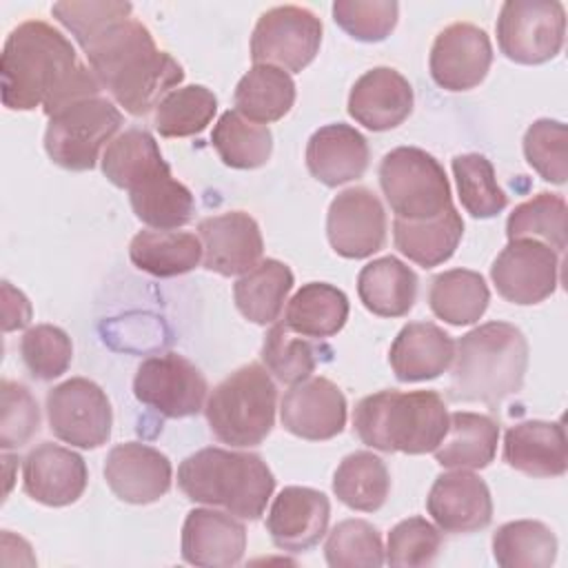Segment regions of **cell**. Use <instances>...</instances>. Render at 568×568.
Listing matches in <instances>:
<instances>
[{
	"label": "cell",
	"instance_id": "6da1fadb",
	"mask_svg": "<svg viewBox=\"0 0 568 568\" xmlns=\"http://www.w3.org/2000/svg\"><path fill=\"white\" fill-rule=\"evenodd\" d=\"M102 91L71 40L49 22L27 20L7 36L0 55V95L7 109L42 106L51 118L62 106Z\"/></svg>",
	"mask_w": 568,
	"mask_h": 568
},
{
	"label": "cell",
	"instance_id": "7a4b0ae2",
	"mask_svg": "<svg viewBox=\"0 0 568 568\" xmlns=\"http://www.w3.org/2000/svg\"><path fill=\"white\" fill-rule=\"evenodd\" d=\"M80 47L102 89L131 115L149 113L184 80L182 64L135 18L106 24Z\"/></svg>",
	"mask_w": 568,
	"mask_h": 568
},
{
	"label": "cell",
	"instance_id": "3957f363",
	"mask_svg": "<svg viewBox=\"0 0 568 568\" xmlns=\"http://www.w3.org/2000/svg\"><path fill=\"white\" fill-rule=\"evenodd\" d=\"M526 368L528 342L515 324H479L455 342L448 397L499 408L506 397L521 390Z\"/></svg>",
	"mask_w": 568,
	"mask_h": 568
},
{
	"label": "cell",
	"instance_id": "277c9868",
	"mask_svg": "<svg viewBox=\"0 0 568 568\" xmlns=\"http://www.w3.org/2000/svg\"><path fill=\"white\" fill-rule=\"evenodd\" d=\"M178 486L195 504L255 521L266 510L275 477L257 453L206 446L180 464Z\"/></svg>",
	"mask_w": 568,
	"mask_h": 568
},
{
	"label": "cell",
	"instance_id": "5b68a950",
	"mask_svg": "<svg viewBox=\"0 0 568 568\" xmlns=\"http://www.w3.org/2000/svg\"><path fill=\"white\" fill-rule=\"evenodd\" d=\"M448 408L435 390H377L357 402L353 430L382 453H433L448 430Z\"/></svg>",
	"mask_w": 568,
	"mask_h": 568
},
{
	"label": "cell",
	"instance_id": "8992f818",
	"mask_svg": "<svg viewBox=\"0 0 568 568\" xmlns=\"http://www.w3.org/2000/svg\"><path fill=\"white\" fill-rule=\"evenodd\" d=\"M277 386L271 373L251 362L226 375L206 397L204 415L213 437L235 448L262 444L275 426Z\"/></svg>",
	"mask_w": 568,
	"mask_h": 568
},
{
	"label": "cell",
	"instance_id": "52a82bcc",
	"mask_svg": "<svg viewBox=\"0 0 568 568\" xmlns=\"http://www.w3.org/2000/svg\"><path fill=\"white\" fill-rule=\"evenodd\" d=\"M382 193L399 220H430L453 206L444 166L424 149L397 146L379 162Z\"/></svg>",
	"mask_w": 568,
	"mask_h": 568
},
{
	"label": "cell",
	"instance_id": "ba28073f",
	"mask_svg": "<svg viewBox=\"0 0 568 568\" xmlns=\"http://www.w3.org/2000/svg\"><path fill=\"white\" fill-rule=\"evenodd\" d=\"M122 113L106 95H91L62 106L44 131L47 155L67 171H91L104 144L122 126Z\"/></svg>",
	"mask_w": 568,
	"mask_h": 568
},
{
	"label": "cell",
	"instance_id": "9c48e42d",
	"mask_svg": "<svg viewBox=\"0 0 568 568\" xmlns=\"http://www.w3.org/2000/svg\"><path fill=\"white\" fill-rule=\"evenodd\" d=\"M495 31L508 60L541 64L564 47L566 9L557 0H508L501 4Z\"/></svg>",
	"mask_w": 568,
	"mask_h": 568
},
{
	"label": "cell",
	"instance_id": "30bf717a",
	"mask_svg": "<svg viewBox=\"0 0 568 568\" xmlns=\"http://www.w3.org/2000/svg\"><path fill=\"white\" fill-rule=\"evenodd\" d=\"M322 44V20L306 7L280 4L264 11L251 36V60L284 71L308 67Z\"/></svg>",
	"mask_w": 568,
	"mask_h": 568
},
{
	"label": "cell",
	"instance_id": "8fae6325",
	"mask_svg": "<svg viewBox=\"0 0 568 568\" xmlns=\"http://www.w3.org/2000/svg\"><path fill=\"white\" fill-rule=\"evenodd\" d=\"M133 395L162 417L182 419L197 415L209 395L202 371L180 353L146 357L133 377Z\"/></svg>",
	"mask_w": 568,
	"mask_h": 568
},
{
	"label": "cell",
	"instance_id": "7c38bea8",
	"mask_svg": "<svg viewBox=\"0 0 568 568\" xmlns=\"http://www.w3.org/2000/svg\"><path fill=\"white\" fill-rule=\"evenodd\" d=\"M47 419L60 442L98 448L111 437L113 408L95 382L71 377L47 393Z\"/></svg>",
	"mask_w": 568,
	"mask_h": 568
},
{
	"label": "cell",
	"instance_id": "4fadbf2b",
	"mask_svg": "<svg viewBox=\"0 0 568 568\" xmlns=\"http://www.w3.org/2000/svg\"><path fill=\"white\" fill-rule=\"evenodd\" d=\"M497 293L513 304H539L557 291L559 255L537 240H508L490 266Z\"/></svg>",
	"mask_w": 568,
	"mask_h": 568
},
{
	"label": "cell",
	"instance_id": "5bb4252c",
	"mask_svg": "<svg viewBox=\"0 0 568 568\" xmlns=\"http://www.w3.org/2000/svg\"><path fill=\"white\" fill-rule=\"evenodd\" d=\"M326 237L346 260H364L384 248L386 211L379 197L366 186L337 193L326 213Z\"/></svg>",
	"mask_w": 568,
	"mask_h": 568
},
{
	"label": "cell",
	"instance_id": "9a60e30c",
	"mask_svg": "<svg viewBox=\"0 0 568 568\" xmlns=\"http://www.w3.org/2000/svg\"><path fill=\"white\" fill-rule=\"evenodd\" d=\"M493 64V44L484 29L470 22H453L442 29L430 47L428 69L446 91L475 89Z\"/></svg>",
	"mask_w": 568,
	"mask_h": 568
},
{
	"label": "cell",
	"instance_id": "2e32d148",
	"mask_svg": "<svg viewBox=\"0 0 568 568\" xmlns=\"http://www.w3.org/2000/svg\"><path fill=\"white\" fill-rule=\"evenodd\" d=\"M280 419L291 435L324 442L344 430L346 397L328 377H306L284 393Z\"/></svg>",
	"mask_w": 568,
	"mask_h": 568
},
{
	"label": "cell",
	"instance_id": "e0dca14e",
	"mask_svg": "<svg viewBox=\"0 0 568 568\" xmlns=\"http://www.w3.org/2000/svg\"><path fill=\"white\" fill-rule=\"evenodd\" d=\"M202 242V264L217 275H244L264 253L257 222L244 211H226L204 217L197 224Z\"/></svg>",
	"mask_w": 568,
	"mask_h": 568
},
{
	"label": "cell",
	"instance_id": "ac0fdd59",
	"mask_svg": "<svg viewBox=\"0 0 568 568\" xmlns=\"http://www.w3.org/2000/svg\"><path fill=\"white\" fill-rule=\"evenodd\" d=\"M426 510L442 532H475L493 521V497L479 475L453 468L435 477Z\"/></svg>",
	"mask_w": 568,
	"mask_h": 568
},
{
	"label": "cell",
	"instance_id": "d6986e66",
	"mask_svg": "<svg viewBox=\"0 0 568 568\" xmlns=\"http://www.w3.org/2000/svg\"><path fill=\"white\" fill-rule=\"evenodd\" d=\"M104 479L111 493L126 504H153L173 481V468L164 453L149 444L124 442L109 450Z\"/></svg>",
	"mask_w": 568,
	"mask_h": 568
},
{
	"label": "cell",
	"instance_id": "ffe728a7",
	"mask_svg": "<svg viewBox=\"0 0 568 568\" xmlns=\"http://www.w3.org/2000/svg\"><path fill=\"white\" fill-rule=\"evenodd\" d=\"M89 473L82 455L53 442H42L22 459V488L44 506H69L87 488Z\"/></svg>",
	"mask_w": 568,
	"mask_h": 568
},
{
	"label": "cell",
	"instance_id": "44dd1931",
	"mask_svg": "<svg viewBox=\"0 0 568 568\" xmlns=\"http://www.w3.org/2000/svg\"><path fill=\"white\" fill-rule=\"evenodd\" d=\"M331 519V501L322 490L286 486L277 493L266 515L271 541L286 552H304L320 544Z\"/></svg>",
	"mask_w": 568,
	"mask_h": 568
},
{
	"label": "cell",
	"instance_id": "7402d4cb",
	"mask_svg": "<svg viewBox=\"0 0 568 568\" xmlns=\"http://www.w3.org/2000/svg\"><path fill=\"white\" fill-rule=\"evenodd\" d=\"M182 559L202 568L237 566L246 550V528L240 517L211 508H193L182 526Z\"/></svg>",
	"mask_w": 568,
	"mask_h": 568
},
{
	"label": "cell",
	"instance_id": "603a6c76",
	"mask_svg": "<svg viewBox=\"0 0 568 568\" xmlns=\"http://www.w3.org/2000/svg\"><path fill=\"white\" fill-rule=\"evenodd\" d=\"M413 102V87L397 69L373 67L355 80L348 115L368 131H388L410 115Z\"/></svg>",
	"mask_w": 568,
	"mask_h": 568
},
{
	"label": "cell",
	"instance_id": "cb8c5ba5",
	"mask_svg": "<svg viewBox=\"0 0 568 568\" xmlns=\"http://www.w3.org/2000/svg\"><path fill=\"white\" fill-rule=\"evenodd\" d=\"M368 158L366 138L344 122L320 126L306 142V169L326 186L362 178L368 169Z\"/></svg>",
	"mask_w": 568,
	"mask_h": 568
},
{
	"label": "cell",
	"instance_id": "d4e9b609",
	"mask_svg": "<svg viewBox=\"0 0 568 568\" xmlns=\"http://www.w3.org/2000/svg\"><path fill=\"white\" fill-rule=\"evenodd\" d=\"M504 462L530 477H559L568 468V444L561 422L526 419L504 435Z\"/></svg>",
	"mask_w": 568,
	"mask_h": 568
},
{
	"label": "cell",
	"instance_id": "484cf974",
	"mask_svg": "<svg viewBox=\"0 0 568 568\" xmlns=\"http://www.w3.org/2000/svg\"><path fill=\"white\" fill-rule=\"evenodd\" d=\"M455 339L433 322H408L390 344L388 362L399 382L435 379L453 364Z\"/></svg>",
	"mask_w": 568,
	"mask_h": 568
},
{
	"label": "cell",
	"instance_id": "4316f807",
	"mask_svg": "<svg viewBox=\"0 0 568 568\" xmlns=\"http://www.w3.org/2000/svg\"><path fill=\"white\" fill-rule=\"evenodd\" d=\"M497 444L499 426L493 417L457 410L448 415V430L433 453L435 462L444 468L479 470L495 459Z\"/></svg>",
	"mask_w": 568,
	"mask_h": 568
},
{
	"label": "cell",
	"instance_id": "83f0119b",
	"mask_svg": "<svg viewBox=\"0 0 568 568\" xmlns=\"http://www.w3.org/2000/svg\"><path fill=\"white\" fill-rule=\"evenodd\" d=\"M462 235L464 220L455 206L430 220H393L395 248L424 268H433L450 260Z\"/></svg>",
	"mask_w": 568,
	"mask_h": 568
},
{
	"label": "cell",
	"instance_id": "f1b7e54d",
	"mask_svg": "<svg viewBox=\"0 0 568 568\" xmlns=\"http://www.w3.org/2000/svg\"><path fill=\"white\" fill-rule=\"evenodd\" d=\"M417 275L408 264L386 255L362 266L357 295L373 315L402 317L417 300Z\"/></svg>",
	"mask_w": 568,
	"mask_h": 568
},
{
	"label": "cell",
	"instance_id": "f546056e",
	"mask_svg": "<svg viewBox=\"0 0 568 568\" xmlns=\"http://www.w3.org/2000/svg\"><path fill=\"white\" fill-rule=\"evenodd\" d=\"M129 257L135 268L153 277H175L202 262V242L186 231L146 229L133 235Z\"/></svg>",
	"mask_w": 568,
	"mask_h": 568
},
{
	"label": "cell",
	"instance_id": "4dcf8cb0",
	"mask_svg": "<svg viewBox=\"0 0 568 568\" xmlns=\"http://www.w3.org/2000/svg\"><path fill=\"white\" fill-rule=\"evenodd\" d=\"M235 111L255 124L282 120L295 102V82L288 71L273 64H253L233 93Z\"/></svg>",
	"mask_w": 568,
	"mask_h": 568
},
{
	"label": "cell",
	"instance_id": "1f68e13d",
	"mask_svg": "<svg viewBox=\"0 0 568 568\" xmlns=\"http://www.w3.org/2000/svg\"><path fill=\"white\" fill-rule=\"evenodd\" d=\"M291 288L293 271L284 262L266 257L233 284V300L248 322L266 326L277 322Z\"/></svg>",
	"mask_w": 568,
	"mask_h": 568
},
{
	"label": "cell",
	"instance_id": "d6a6232c",
	"mask_svg": "<svg viewBox=\"0 0 568 568\" xmlns=\"http://www.w3.org/2000/svg\"><path fill=\"white\" fill-rule=\"evenodd\" d=\"M348 320V297L342 288L326 282L304 284L286 304L284 324L313 339L337 335Z\"/></svg>",
	"mask_w": 568,
	"mask_h": 568
},
{
	"label": "cell",
	"instance_id": "836d02e7",
	"mask_svg": "<svg viewBox=\"0 0 568 568\" xmlns=\"http://www.w3.org/2000/svg\"><path fill=\"white\" fill-rule=\"evenodd\" d=\"M102 173L118 189H135L153 175L171 171L155 138L144 129H126L102 153Z\"/></svg>",
	"mask_w": 568,
	"mask_h": 568
},
{
	"label": "cell",
	"instance_id": "e575fe53",
	"mask_svg": "<svg viewBox=\"0 0 568 568\" xmlns=\"http://www.w3.org/2000/svg\"><path fill=\"white\" fill-rule=\"evenodd\" d=\"M488 302V284L477 271L450 268L430 280L428 306L439 320L453 326L475 324L486 313Z\"/></svg>",
	"mask_w": 568,
	"mask_h": 568
},
{
	"label": "cell",
	"instance_id": "d590c367",
	"mask_svg": "<svg viewBox=\"0 0 568 568\" xmlns=\"http://www.w3.org/2000/svg\"><path fill=\"white\" fill-rule=\"evenodd\" d=\"M131 209L140 222L160 231H175L193 220L195 200L189 186L164 171L129 191Z\"/></svg>",
	"mask_w": 568,
	"mask_h": 568
},
{
	"label": "cell",
	"instance_id": "8d00e7d4",
	"mask_svg": "<svg viewBox=\"0 0 568 568\" xmlns=\"http://www.w3.org/2000/svg\"><path fill=\"white\" fill-rule=\"evenodd\" d=\"M333 493L353 510L375 513L386 504L390 493L388 468L377 455L355 450L339 462L333 475Z\"/></svg>",
	"mask_w": 568,
	"mask_h": 568
},
{
	"label": "cell",
	"instance_id": "74e56055",
	"mask_svg": "<svg viewBox=\"0 0 568 568\" xmlns=\"http://www.w3.org/2000/svg\"><path fill=\"white\" fill-rule=\"evenodd\" d=\"M493 557L501 568H548L557 559V537L537 519L508 521L493 532Z\"/></svg>",
	"mask_w": 568,
	"mask_h": 568
},
{
	"label": "cell",
	"instance_id": "f35d334b",
	"mask_svg": "<svg viewBox=\"0 0 568 568\" xmlns=\"http://www.w3.org/2000/svg\"><path fill=\"white\" fill-rule=\"evenodd\" d=\"M211 144L231 169L264 166L273 153V133L266 124H255L235 109L224 111L213 126Z\"/></svg>",
	"mask_w": 568,
	"mask_h": 568
},
{
	"label": "cell",
	"instance_id": "ab89813d",
	"mask_svg": "<svg viewBox=\"0 0 568 568\" xmlns=\"http://www.w3.org/2000/svg\"><path fill=\"white\" fill-rule=\"evenodd\" d=\"M566 213L564 195L541 191L513 209L506 220V237L537 240L561 255L566 251Z\"/></svg>",
	"mask_w": 568,
	"mask_h": 568
},
{
	"label": "cell",
	"instance_id": "60d3db41",
	"mask_svg": "<svg viewBox=\"0 0 568 568\" xmlns=\"http://www.w3.org/2000/svg\"><path fill=\"white\" fill-rule=\"evenodd\" d=\"M217 111V98L204 84H186L166 93L153 113V126L162 138H189L202 133Z\"/></svg>",
	"mask_w": 568,
	"mask_h": 568
},
{
	"label": "cell",
	"instance_id": "b9f144b4",
	"mask_svg": "<svg viewBox=\"0 0 568 568\" xmlns=\"http://www.w3.org/2000/svg\"><path fill=\"white\" fill-rule=\"evenodd\" d=\"M453 175L457 182L459 202L473 217L486 220L499 215L508 195L497 184L490 160L481 153H462L453 158Z\"/></svg>",
	"mask_w": 568,
	"mask_h": 568
},
{
	"label": "cell",
	"instance_id": "7bdbcfd3",
	"mask_svg": "<svg viewBox=\"0 0 568 568\" xmlns=\"http://www.w3.org/2000/svg\"><path fill=\"white\" fill-rule=\"evenodd\" d=\"M262 362L275 379L293 386L311 377L315 371L317 348L304 335L291 331L282 320L264 335Z\"/></svg>",
	"mask_w": 568,
	"mask_h": 568
},
{
	"label": "cell",
	"instance_id": "ee69618b",
	"mask_svg": "<svg viewBox=\"0 0 568 568\" xmlns=\"http://www.w3.org/2000/svg\"><path fill=\"white\" fill-rule=\"evenodd\" d=\"M324 557L331 568H379L384 564L382 535L366 519H344L328 532Z\"/></svg>",
	"mask_w": 568,
	"mask_h": 568
},
{
	"label": "cell",
	"instance_id": "f6af8a7d",
	"mask_svg": "<svg viewBox=\"0 0 568 568\" xmlns=\"http://www.w3.org/2000/svg\"><path fill=\"white\" fill-rule=\"evenodd\" d=\"M442 530L424 517H408L395 524L386 539L384 561L393 568H424L435 564L442 550Z\"/></svg>",
	"mask_w": 568,
	"mask_h": 568
},
{
	"label": "cell",
	"instance_id": "bcb514c9",
	"mask_svg": "<svg viewBox=\"0 0 568 568\" xmlns=\"http://www.w3.org/2000/svg\"><path fill=\"white\" fill-rule=\"evenodd\" d=\"M526 162L552 184H564L568 178V129L559 120H535L524 133Z\"/></svg>",
	"mask_w": 568,
	"mask_h": 568
},
{
	"label": "cell",
	"instance_id": "7dc6e473",
	"mask_svg": "<svg viewBox=\"0 0 568 568\" xmlns=\"http://www.w3.org/2000/svg\"><path fill=\"white\" fill-rule=\"evenodd\" d=\"M20 355L31 373L40 382H49L67 373L73 359V344L67 331L53 324H36L20 339Z\"/></svg>",
	"mask_w": 568,
	"mask_h": 568
},
{
	"label": "cell",
	"instance_id": "c3c4849f",
	"mask_svg": "<svg viewBox=\"0 0 568 568\" xmlns=\"http://www.w3.org/2000/svg\"><path fill=\"white\" fill-rule=\"evenodd\" d=\"M399 4L395 0H335L333 20L359 42H382L397 24Z\"/></svg>",
	"mask_w": 568,
	"mask_h": 568
},
{
	"label": "cell",
	"instance_id": "681fc988",
	"mask_svg": "<svg viewBox=\"0 0 568 568\" xmlns=\"http://www.w3.org/2000/svg\"><path fill=\"white\" fill-rule=\"evenodd\" d=\"M40 428V410L31 390L11 379L0 382V448L24 446Z\"/></svg>",
	"mask_w": 568,
	"mask_h": 568
},
{
	"label": "cell",
	"instance_id": "f907efd6",
	"mask_svg": "<svg viewBox=\"0 0 568 568\" xmlns=\"http://www.w3.org/2000/svg\"><path fill=\"white\" fill-rule=\"evenodd\" d=\"M131 11H133L131 2H115V0H84V2L64 0L51 7L53 18L73 33L78 44L87 42L106 24L122 18H131Z\"/></svg>",
	"mask_w": 568,
	"mask_h": 568
},
{
	"label": "cell",
	"instance_id": "816d5d0a",
	"mask_svg": "<svg viewBox=\"0 0 568 568\" xmlns=\"http://www.w3.org/2000/svg\"><path fill=\"white\" fill-rule=\"evenodd\" d=\"M2 297H4V322H2V328L9 333V331L27 326L29 320H31V304H29V300L20 291H16L9 282H2Z\"/></svg>",
	"mask_w": 568,
	"mask_h": 568
}]
</instances>
